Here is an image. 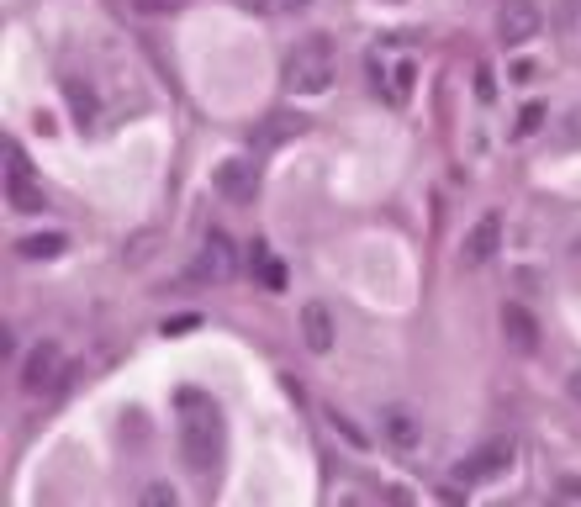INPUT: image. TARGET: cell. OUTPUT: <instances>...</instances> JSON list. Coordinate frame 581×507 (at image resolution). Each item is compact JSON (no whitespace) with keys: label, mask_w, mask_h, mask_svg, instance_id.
Returning <instances> with one entry per match:
<instances>
[{"label":"cell","mask_w":581,"mask_h":507,"mask_svg":"<svg viewBox=\"0 0 581 507\" xmlns=\"http://www.w3.org/2000/svg\"><path fill=\"white\" fill-rule=\"evenodd\" d=\"M175 418H180V460H185V471L212 481L217 465H222V407L206 397V391L185 386V391H175Z\"/></svg>","instance_id":"6da1fadb"},{"label":"cell","mask_w":581,"mask_h":507,"mask_svg":"<svg viewBox=\"0 0 581 507\" xmlns=\"http://www.w3.org/2000/svg\"><path fill=\"white\" fill-rule=\"evenodd\" d=\"M333 85V53L323 37H312L286 59V90H302V96H323Z\"/></svg>","instance_id":"7a4b0ae2"},{"label":"cell","mask_w":581,"mask_h":507,"mask_svg":"<svg viewBox=\"0 0 581 507\" xmlns=\"http://www.w3.org/2000/svg\"><path fill=\"white\" fill-rule=\"evenodd\" d=\"M539 27H545V16H539L534 0H502V6H497V37H502L508 48L534 43Z\"/></svg>","instance_id":"3957f363"},{"label":"cell","mask_w":581,"mask_h":507,"mask_svg":"<svg viewBox=\"0 0 581 507\" xmlns=\"http://www.w3.org/2000/svg\"><path fill=\"white\" fill-rule=\"evenodd\" d=\"M59 370H64V349L53 344V338L32 344L27 360H22V391H27V397H43V391L59 381Z\"/></svg>","instance_id":"277c9868"},{"label":"cell","mask_w":581,"mask_h":507,"mask_svg":"<svg viewBox=\"0 0 581 507\" xmlns=\"http://www.w3.org/2000/svg\"><path fill=\"white\" fill-rule=\"evenodd\" d=\"M217 196L222 201H233V206H249L254 196H259V169L249 164V159H222L217 164Z\"/></svg>","instance_id":"5b68a950"},{"label":"cell","mask_w":581,"mask_h":507,"mask_svg":"<svg viewBox=\"0 0 581 507\" xmlns=\"http://www.w3.org/2000/svg\"><path fill=\"white\" fill-rule=\"evenodd\" d=\"M191 275L196 280H233L238 275V259H233V238L228 233H206V243H201V254H196V265H191Z\"/></svg>","instance_id":"8992f818"},{"label":"cell","mask_w":581,"mask_h":507,"mask_svg":"<svg viewBox=\"0 0 581 507\" xmlns=\"http://www.w3.org/2000/svg\"><path fill=\"white\" fill-rule=\"evenodd\" d=\"M508 471H513V444L508 439H486L476 455L460 460V476L465 481H497V476H508Z\"/></svg>","instance_id":"52a82bcc"},{"label":"cell","mask_w":581,"mask_h":507,"mask_svg":"<svg viewBox=\"0 0 581 507\" xmlns=\"http://www.w3.org/2000/svg\"><path fill=\"white\" fill-rule=\"evenodd\" d=\"M6 196H11V206H22V212H43V196H37V185H32V164L16 143H6Z\"/></svg>","instance_id":"ba28073f"},{"label":"cell","mask_w":581,"mask_h":507,"mask_svg":"<svg viewBox=\"0 0 581 507\" xmlns=\"http://www.w3.org/2000/svg\"><path fill=\"white\" fill-rule=\"evenodd\" d=\"M497 249H502V217L486 212L476 228L465 233V259H471V265H486V259H497Z\"/></svg>","instance_id":"9c48e42d"},{"label":"cell","mask_w":581,"mask_h":507,"mask_svg":"<svg viewBox=\"0 0 581 507\" xmlns=\"http://www.w3.org/2000/svg\"><path fill=\"white\" fill-rule=\"evenodd\" d=\"M302 338H307L312 354H328L333 349V312L323 302H307L302 307Z\"/></svg>","instance_id":"30bf717a"},{"label":"cell","mask_w":581,"mask_h":507,"mask_svg":"<svg viewBox=\"0 0 581 507\" xmlns=\"http://www.w3.org/2000/svg\"><path fill=\"white\" fill-rule=\"evenodd\" d=\"M502 333H508L523 354H534V349H539V323H534V312H529V307H518V302L502 307Z\"/></svg>","instance_id":"8fae6325"},{"label":"cell","mask_w":581,"mask_h":507,"mask_svg":"<svg viewBox=\"0 0 581 507\" xmlns=\"http://www.w3.org/2000/svg\"><path fill=\"white\" fill-rule=\"evenodd\" d=\"M381 423H386V439L397 444V449H418V439H423V434H418V418H412V412L386 407V418H381Z\"/></svg>","instance_id":"7c38bea8"},{"label":"cell","mask_w":581,"mask_h":507,"mask_svg":"<svg viewBox=\"0 0 581 507\" xmlns=\"http://www.w3.org/2000/svg\"><path fill=\"white\" fill-rule=\"evenodd\" d=\"M64 249H69L64 233H27V238H16V254H22V259H53Z\"/></svg>","instance_id":"4fadbf2b"},{"label":"cell","mask_w":581,"mask_h":507,"mask_svg":"<svg viewBox=\"0 0 581 507\" xmlns=\"http://www.w3.org/2000/svg\"><path fill=\"white\" fill-rule=\"evenodd\" d=\"M249 259H254L259 286H270V291H280V286H286V265H280V259L265 249V243H254V249H249Z\"/></svg>","instance_id":"5bb4252c"},{"label":"cell","mask_w":581,"mask_h":507,"mask_svg":"<svg viewBox=\"0 0 581 507\" xmlns=\"http://www.w3.org/2000/svg\"><path fill=\"white\" fill-rule=\"evenodd\" d=\"M539 122H545V101H529V106L518 111V138H534Z\"/></svg>","instance_id":"9a60e30c"},{"label":"cell","mask_w":581,"mask_h":507,"mask_svg":"<svg viewBox=\"0 0 581 507\" xmlns=\"http://www.w3.org/2000/svg\"><path fill=\"white\" fill-rule=\"evenodd\" d=\"M69 106H74V117L90 122V96H85V85H69Z\"/></svg>","instance_id":"2e32d148"},{"label":"cell","mask_w":581,"mask_h":507,"mask_svg":"<svg viewBox=\"0 0 581 507\" xmlns=\"http://www.w3.org/2000/svg\"><path fill=\"white\" fill-rule=\"evenodd\" d=\"M296 127H302V122H296V117H270V143H280V138H291V133H296Z\"/></svg>","instance_id":"e0dca14e"},{"label":"cell","mask_w":581,"mask_h":507,"mask_svg":"<svg viewBox=\"0 0 581 507\" xmlns=\"http://www.w3.org/2000/svg\"><path fill=\"white\" fill-rule=\"evenodd\" d=\"M476 96H481V101L497 96V90H492V69H476Z\"/></svg>","instance_id":"ac0fdd59"},{"label":"cell","mask_w":581,"mask_h":507,"mask_svg":"<svg viewBox=\"0 0 581 507\" xmlns=\"http://www.w3.org/2000/svg\"><path fill=\"white\" fill-rule=\"evenodd\" d=\"M555 492H560V497H581V481H560Z\"/></svg>","instance_id":"d6986e66"},{"label":"cell","mask_w":581,"mask_h":507,"mask_svg":"<svg viewBox=\"0 0 581 507\" xmlns=\"http://www.w3.org/2000/svg\"><path fill=\"white\" fill-rule=\"evenodd\" d=\"M143 11H170V0H143Z\"/></svg>","instance_id":"ffe728a7"},{"label":"cell","mask_w":581,"mask_h":507,"mask_svg":"<svg viewBox=\"0 0 581 507\" xmlns=\"http://www.w3.org/2000/svg\"><path fill=\"white\" fill-rule=\"evenodd\" d=\"M571 391H576V397H581V370H576V375H571Z\"/></svg>","instance_id":"44dd1931"}]
</instances>
